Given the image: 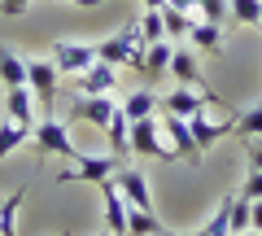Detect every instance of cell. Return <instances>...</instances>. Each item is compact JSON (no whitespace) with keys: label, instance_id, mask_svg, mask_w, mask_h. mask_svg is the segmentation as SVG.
Returning a JSON list of instances; mask_svg holds the SVG:
<instances>
[{"label":"cell","instance_id":"836d02e7","mask_svg":"<svg viewBox=\"0 0 262 236\" xmlns=\"http://www.w3.org/2000/svg\"><path fill=\"white\" fill-rule=\"evenodd\" d=\"M144 9H162V5H166V0H140Z\"/></svg>","mask_w":262,"mask_h":236},{"label":"cell","instance_id":"277c9868","mask_svg":"<svg viewBox=\"0 0 262 236\" xmlns=\"http://www.w3.org/2000/svg\"><path fill=\"white\" fill-rule=\"evenodd\" d=\"M127 153H140V158H162V162H175V153H170L166 136H162L158 118H131V136H127Z\"/></svg>","mask_w":262,"mask_h":236},{"label":"cell","instance_id":"7a4b0ae2","mask_svg":"<svg viewBox=\"0 0 262 236\" xmlns=\"http://www.w3.org/2000/svg\"><path fill=\"white\" fill-rule=\"evenodd\" d=\"M96 57H101V61H110V66H140V61H144L140 22H131V27H122L118 35L101 39V44H96Z\"/></svg>","mask_w":262,"mask_h":236},{"label":"cell","instance_id":"44dd1931","mask_svg":"<svg viewBox=\"0 0 262 236\" xmlns=\"http://www.w3.org/2000/svg\"><path fill=\"white\" fill-rule=\"evenodd\" d=\"M166 227L158 223V214L153 210H136V206H127V236H162Z\"/></svg>","mask_w":262,"mask_h":236},{"label":"cell","instance_id":"603a6c76","mask_svg":"<svg viewBox=\"0 0 262 236\" xmlns=\"http://www.w3.org/2000/svg\"><path fill=\"white\" fill-rule=\"evenodd\" d=\"M162 22H166V39H188V31H192L188 9H170V5H162Z\"/></svg>","mask_w":262,"mask_h":236},{"label":"cell","instance_id":"d4e9b609","mask_svg":"<svg viewBox=\"0 0 262 236\" xmlns=\"http://www.w3.org/2000/svg\"><path fill=\"white\" fill-rule=\"evenodd\" d=\"M136 22H140V39H144V44H158V39H166V22H162V9H144Z\"/></svg>","mask_w":262,"mask_h":236},{"label":"cell","instance_id":"3957f363","mask_svg":"<svg viewBox=\"0 0 262 236\" xmlns=\"http://www.w3.org/2000/svg\"><path fill=\"white\" fill-rule=\"evenodd\" d=\"M118 166H122L118 153H101V158L79 153L66 170H57V184H75V180H83V184H105V180H114V175H118Z\"/></svg>","mask_w":262,"mask_h":236},{"label":"cell","instance_id":"5b68a950","mask_svg":"<svg viewBox=\"0 0 262 236\" xmlns=\"http://www.w3.org/2000/svg\"><path fill=\"white\" fill-rule=\"evenodd\" d=\"M170 75H175L179 88H196V92H206L210 105H227L223 96H214L206 88V75H201V66H196V48H179L175 44V57H170Z\"/></svg>","mask_w":262,"mask_h":236},{"label":"cell","instance_id":"d590c367","mask_svg":"<svg viewBox=\"0 0 262 236\" xmlns=\"http://www.w3.org/2000/svg\"><path fill=\"white\" fill-rule=\"evenodd\" d=\"M192 236H210V232H206V227H201V232H192Z\"/></svg>","mask_w":262,"mask_h":236},{"label":"cell","instance_id":"484cf974","mask_svg":"<svg viewBox=\"0 0 262 236\" xmlns=\"http://www.w3.org/2000/svg\"><path fill=\"white\" fill-rule=\"evenodd\" d=\"M105 136H110V149H114V153L122 158V153H127V136H131V123L122 118V110H118V114L110 118V127H105Z\"/></svg>","mask_w":262,"mask_h":236},{"label":"cell","instance_id":"f546056e","mask_svg":"<svg viewBox=\"0 0 262 236\" xmlns=\"http://www.w3.org/2000/svg\"><path fill=\"white\" fill-rule=\"evenodd\" d=\"M241 197H249V201H262V170H249V180L241 184Z\"/></svg>","mask_w":262,"mask_h":236},{"label":"cell","instance_id":"f1b7e54d","mask_svg":"<svg viewBox=\"0 0 262 236\" xmlns=\"http://www.w3.org/2000/svg\"><path fill=\"white\" fill-rule=\"evenodd\" d=\"M245 162H249V170H262V136L245 140Z\"/></svg>","mask_w":262,"mask_h":236},{"label":"cell","instance_id":"5bb4252c","mask_svg":"<svg viewBox=\"0 0 262 236\" xmlns=\"http://www.w3.org/2000/svg\"><path fill=\"white\" fill-rule=\"evenodd\" d=\"M22 144H31V123H18V118H0V162L9 158V153H18Z\"/></svg>","mask_w":262,"mask_h":236},{"label":"cell","instance_id":"9a60e30c","mask_svg":"<svg viewBox=\"0 0 262 236\" xmlns=\"http://www.w3.org/2000/svg\"><path fill=\"white\" fill-rule=\"evenodd\" d=\"M5 114L18 118V123L35 127L39 123V118H35V92H31V88H9V92H5Z\"/></svg>","mask_w":262,"mask_h":236},{"label":"cell","instance_id":"74e56055","mask_svg":"<svg viewBox=\"0 0 262 236\" xmlns=\"http://www.w3.org/2000/svg\"><path fill=\"white\" fill-rule=\"evenodd\" d=\"M101 236H110V232H101Z\"/></svg>","mask_w":262,"mask_h":236},{"label":"cell","instance_id":"8fae6325","mask_svg":"<svg viewBox=\"0 0 262 236\" xmlns=\"http://www.w3.org/2000/svg\"><path fill=\"white\" fill-rule=\"evenodd\" d=\"M158 105H162L166 114H179V118H196V114H206L210 96L196 92V88H175V92H166Z\"/></svg>","mask_w":262,"mask_h":236},{"label":"cell","instance_id":"9c48e42d","mask_svg":"<svg viewBox=\"0 0 262 236\" xmlns=\"http://www.w3.org/2000/svg\"><path fill=\"white\" fill-rule=\"evenodd\" d=\"M118 114V101L114 96H83L79 92L75 96V105H70V118H79V123H88V127H110V118Z\"/></svg>","mask_w":262,"mask_h":236},{"label":"cell","instance_id":"7c38bea8","mask_svg":"<svg viewBox=\"0 0 262 236\" xmlns=\"http://www.w3.org/2000/svg\"><path fill=\"white\" fill-rule=\"evenodd\" d=\"M114 184L122 188V197H127V206H136V210H153V192H149V180H144L140 170H131V166H118V175H114Z\"/></svg>","mask_w":262,"mask_h":236},{"label":"cell","instance_id":"8992f818","mask_svg":"<svg viewBox=\"0 0 262 236\" xmlns=\"http://www.w3.org/2000/svg\"><path fill=\"white\" fill-rule=\"evenodd\" d=\"M27 88L35 92L39 105H53L57 88H61V70L53 66V57H35V61H27Z\"/></svg>","mask_w":262,"mask_h":236},{"label":"cell","instance_id":"2e32d148","mask_svg":"<svg viewBox=\"0 0 262 236\" xmlns=\"http://www.w3.org/2000/svg\"><path fill=\"white\" fill-rule=\"evenodd\" d=\"M0 83L5 88H27V61L9 44H0Z\"/></svg>","mask_w":262,"mask_h":236},{"label":"cell","instance_id":"1f68e13d","mask_svg":"<svg viewBox=\"0 0 262 236\" xmlns=\"http://www.w3.org/2000/svg\"><path fill=\"white\" fill-rule=\"evenodd\" d=\"M249 227H258V232H262V201H253V206H249Z\"/></svg>","mask_w":262,"mask_h":236},{"label":"cell","instance_id":"8d00e7d4","mask_svg":"<svg viewBox=\"0 0 262 236\" xmlns=\"http://www.w3.org/2000/svg\"><path fill=\"white\" fill-rule=\"evenodd\" d=\"M162 236H175V232H162Z\"/></svg>","mask_w":262,"mask_h":236},{"label":"cell","instance_id":"ffe728a7","mask_svg":"<svg viewBox=\"0 0 262 236\" xmlns=\"http://www.w3.org/2000/svg\"><path fill=\"white\" fill-rule=\"evenodd\" d=\"M27 201V188H13L9 197H0V236H18V210Z\"/></svg>","mask_w":262,"mask_h":236},{"label":"cell","instance_id":"4fadbf2b","mask_svg":"<svg viewBox=\"0 0 262 236\" xmlns=\"http://www.w3.org/2000/svg\"><path fill=\"white\" fill-rule=\"evenodd\" d=\"M232 123H236V114H227L223 123H210L206 114H196V118H188V127H192V140L201 153L214 149V140H223V136H232Z\"/></svg>","mask_w":262,"mask_h":236},{"label":"cell","instance_id":"83f0119b","mask_svg":"<svg viewBox=\"0 0 262 236\" xmlns=\"http://www.w3.org/2000/svg\"><path fill=\"white\" fill-rule=\"evenodd\" d=\"M196 13H201V22H219V27H223V22L232 18L227 0H201V5H196Z\"/></svg>","mask_w":262,"mask_h":236},{"label":"cell","instance_id":"4dcf8cb0","mask_svg":"<svg viewBox=\"0 0 262 236\" xmlns=\"http://www.w3.org/2000/svg\"><path fill=\"white\" fill-rule=\"evenodd\" d=\"M31 9V0H0V13L5 18H18V13H27Z\"/></svg>","mask_w":262,"mask_h":236},{"label":"cell","instance_id":"7402d4cb","mask_svg":"<svg viewBox=\"0 0 262 236\" xmlns=\"http://www.w3.org/2000/svg\"><path fill=\"white\" fill-rule=\"evenodd\" d=\"M232 132L241 136V140H249V136H262V101H258V105H249V110H241V114H236Z\"/></svg>","mask_w":262,"mask_h":236},{"label":"cell","instance_id":"ac0fdd59","mask_svg":"<svg viewBox=\"0 0 262 236\" xmlns=\"http://www.w3.org/2000/svg\"><path fill=\"white\" fill-rule=\"evenodd\" d=\"M188 44H192L196 53H219V44H223V27H219V22H192Z\"/></svg>","mask_w":262,"mask_h":236},{"label":"cell","instance_id":"ba28073f","mask_svg":"<svg viewBox=\"0 0 262 236\" xmlns=\"http://www.w3.org/2000/svg\"><path fill=\"white\" fill-rule=\"evenodd\" d=\"M114 79H118V66H110V61L96 57L88 70L70 75V83H75V92H83V96H110L114 92Z\"/></svg>","mask_w":262,"mask_h":236},{"label":"cell","instance_id":"4316f807","mask_svg":"<svg viewBox=\"0 0 262 236\" xmlns=\"http://www.w3.org/2000/svg\"><path fill=\"white\" fill-rule=\"evenodd\" d=\"M249 206H253V201H249V197H241V192L232 197V236L249 232Z\"/></svg>","mask_w":262,"mask_h":236},{"label":"cell","instance_id":"d6986e66","mask_svg":"<svg viewBox=\"0 0 262 236\" xmlns=\"http://www.w3.org/2000/svg\"><path fill=\"white\" fill-rule=\"evenodd\" d=\"M118 110H122V118H127V123H131V118H149V114H158V96H153L149 88H140V92L122 96Z\"/></svg>","mask_w":262,"mask_h":236},{"label":"cell","instance_id":"e575fe53","mask_svg":"<svg viewBox=\"0 0 262 236\" xmlns=\"http://www.w3.org/2000/svg\"><path fill=\"white\" fill-rule=\"evenodd\" d=\"M241 236H262V232H258V227H249V232H241Z\"/></svg>","mask_w":262,"mask_h":236},{"label":"cell","instance_id":"e0dca14e","mask_svg":"<svg viewBox=\"0 0 262 236\" xmlns=\"http://www.w3.org/2000/svg\"><path fill=\"white\" fill-rule=\"evenodd\" d=\"M170 57H175V39L144 44V61H140V70H144V75H162V70H170Z\"/></svg>","mask_w":262,"mask_h":236},{"label":"cell","instance_id":"30bf717a","mask_svg":"<svg viewBox=\"0 0 262 236\" xmlns=\"http://www.w3.org/2000/svg\"><path fill=\"white\" fill-rule=\"evenodd\" d=\"M92 61H96V44H75V39L53 44V66L61 70V75H79V70H88Z\"/></svg>","mask_w":262,"mask_h":236},{"label":"cell","instance_id":"cb8c5ba5","mask_svg":"<svg viewBox=\"0 0 262 236\" xmlns=\"http://www.w3.org/2000/svg\"><path fill=\"white\" fill-rule=\"evenodd\" d=\"M227 9L241 27H262V0H227Z\"/></svg>","mask_w":262,"mask_h":236},{"label":"cell","instance_id":"d6a6232c","mask_svg":"<svg viewBox=\"0 0 262 236\" xmlns=\"http://www.w3.org/2000/svg\"><path fill=\"white\" fill-rule=\"evenodd\" d=\"M166 5H170V9H188V13H192L196 5H201V0H166Z\"/></svg>","mask_w":262,"mask_h":236},{"label":"cell","instance_id":"52a82bcc","mask_svg":"<svg viewBox=\"0 0 262 236\" xmlns=\"http://www.w3.org/2000/svg\"><path fill=\"white\" fill-rule=\"evenodd\" d=\"M162 136H166V144H170L175 158H184V162H201L206 158V153L196 149V140H192L188 118H179V114H166V118H162Z\"/></svg>","mask_w":262,"mask_h":236},{"label":"cell","instance_id":"6da1fadb","mask_svg":"<svg viewBox=\"0 0 262 236\" xmlns=\"http://www.w3.org/2000/svg\"><path fill=\"white\" fill-rule=\"evenodd\" d=\"M31 144H35L39 158H61V162H75V158H79L66 118H39V123L31 127Z\"/></svg>","mask_w":262,"mask_h":236}]
</instances>
